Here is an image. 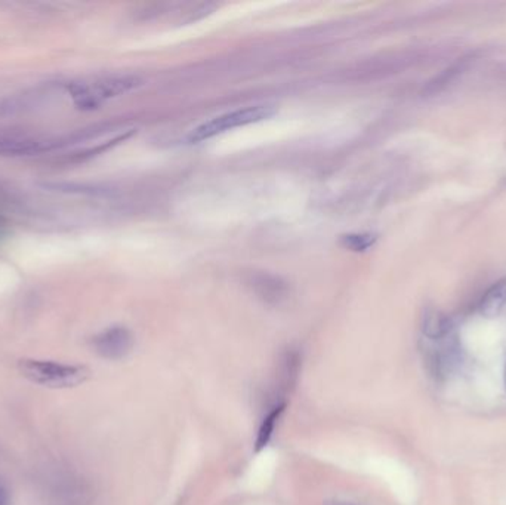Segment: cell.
Returning <instances> with one entry per match:
<instances>
[{"label":"cell","mask_w":506,"mask_h":505,"mask_svg":"<svg viewBox=\"0 0 506 505\" xmlns=\"http://www.w3.org/2000/svg\"><path fill=\"white\" fill-rule=\"evenodd\" d=\"M142 79L135 74L102 76L87 81H74L62 85L73 104L85 111L97 110L104 102L122 97L142 86Z\"/></svg>","instance_id":"6da1fadb"},{"label":"cell","mask_w":506,"mask_h":505,"mask_svg":"<svg viewBox=\"0 0 506 505\" xmlns=\"http://www.w3.org/2000/svg\"><path fill=\"white\" fill-rule=\"evenodd\" d=\"M18 371L24 378L48 388H73L87 381L90 371L82 365H66L48 360H20Z\"/></svg>","instance_id":"7a4b0ae2"},{"label":"cell","mask_w":506,"mask_h":505,"mask_svg":"<svg viewBox=\"0 0 506 505\" xmlns=\"http://www.w3.org/2000/svg\"><path fill=\"white\" fill-rule=\"evenodd\" d=\"M276 113H277L276 106H269V104L249 106V107L239 109L234 111H228V113L216 116V118L202 123L196 129H192L188 137V141L190 142H202L206 139H211L216 135L231 131V129L243 127V126L267 120V119L272 118Z\"/></svg>","instance_id":"3957f363"},{"label":"cell","mask_w":506,"mask_h":505,"mask_svg":"<svg viewBox=\"0 0 506 505\" xmlns=\"http://www.w3.org/2000/svg\"><path fill=\"white\" fill-rule=\"evenodd\" d=\"M71 146L70 135L41 137L22 134H0V156L33 158Z\"/></svg>","instance_id":"277c9868"},{"label":"cell","mask_w":506,"mask_h":505,"mask_svg":"<svg viewBox=\"0 0 506 505\" xmlns=\"http://www.w3.org/2000/svg\"><path fill=\"white\" fill-rule=\"evenodd\" d=\"M95 353L107 360L125 359L134 348V335L125 326H111L92 338Z\"/></svg>","instance_id":"5b68a950"},{"label":"cell","mask_w":506,"mask_h":505,"mask_svg":"<svg viewBox=\"0 0 506 505\" xmlns=\"http://www.w3.org/2000/svg\"><path fill=\"white\" fill-rule=\"evenodd\" d=\"M474 60H475V54H468V55L459 58L458 61L453 62L451 66H449L447 69H444L443 71L434 76L433 79L425 85L422 94L426 97H434L437 94H441L453 82H456L465 71L470 70Z\"/></svg>","instance_id":"8992f818"},{"label":"cell","mask_w":506,"mask_h":505,"mask_svg":"<svg viewBox=\"0 0 506 505\" xmlns=\"http://www.w3.org/2000/svg\"><path fill=\"white\" fill-rule=\"evenodd\" d=\"M421 329L428 341H440L455 333V323L440 310L426 308L422 316Z\"/></svg>","instance_id":"52a82bcc"},{"label":"cell","mask_w":506,"mask_h":505,"mask_svg":"<svg viewBox=\"0 0 506 505\" xmlns=\"http://www.w3.org/2000/svg\"><path fill=\"white\" fill-rule=\"evenodd\" d=\"M302 365L301 353L296 348H288L280 357L279 365V392L281 396L290 393L300 378Z\"/></svg>","instance_id":"ba28073f"},{"label":"cell","mask_w":506,"mask_h":505,"mask_svg":"<svg viewBox=\"0 0 506 505\" xmlns=\"http://www.w3.org/2000/svg\"><path fill=\"white\" fill-rule=\"evenodd\" d=\"M479 313L493 319L500 316L506 310V276L493 283L479 301Z\"/></svg>","instance_id":"9c48e42d"},{"label":"cell","mask_w":506,"mask_h":505,"mask_svg":"<svg viewBox=\"0 0 506 505\" xmlns=\"http://www.w3.org/2000/svg\"><path fill=\"white\" fill-rule=\"evenodd\" d=\"M284 410H286V401H280V400H277L276 403L268 409L261 424H259L258 434L255 438V452H261L269 445L272 436H274L276 427L279 425V421Z\"/></svg>","instance_id":"30bf717a"},{"label":"cell","mask_w":506,"mask_h":505,"mask_svg":"<svg viewBox=\"0 0 506 505\" xmlns=\"http://www.w3.org/2000/svg\"><path fill=\"white\" fill-rule=\"evenodd\" d=\"M252 284H253V289L256 291V293L267 303L277 304L283 300L284 296H286V291H288L286 283H283L277 277L261 275V276H256L252 280Z\"/></svg>","instance_id":"8fae6325"},{"label":"cell","mask_w":506,"mask_h":505,"mask_svg":"<svg viewBox=\"0 0 506 505\" xmlns=\"http://www.w3.org/2000/svg\"><path fill=\"white\" fill-rule=\"evenodd\" d=\"M45 94L46 92H33V94L2 97L0 98V118L17 114L20 111L30 109L34 102Z\"/></svg>","instance_id":"7c38bea8"},{"label":"cell","mask_w":506,"mask_h":505,"mask_svg":"<svg viewBox=\"0 0 506 505\" xmlns=\"http://www.w3.org/2000/svg\"><path fill=\"white\" fill-rule=\"evenodd\" d=\"M374 242L376 237L373 235H348L342 237V244L345 248L356 252L367 251L370 246H373Z\"/></svg>","instance_id":"4fadbf2b"},{"label":"cell","mask_w":506,"mask_h":505,"mask_svg":"<svg viewBox=\"0 0 506 505\" xmlns=\"http://www.w3.org/2000/svg\"><path fill=\"white\" fill-rule=\"evenodd\" d=\"M324 505H357L351 501H345V499H328L324 502Z\"/></svg>","instance_id":"5bb4252c"},{"label":"cell","mask_w":506,"mask_h":505,"mask_svg":"<svg viewBox=\"0 0 506 505\" xmlns=\"http://www.w3.org/2000/svg\"><path fill=\"white\" fill-rule=\"evenodd\" d=\"M6 501H8L6 492L2 487H0V505H6Z\"/></svg>","instance_id":"9a60e30c"},{"label":"cell","mask_w":506,"mask_h":505,"mask_svg":"<svg viewBox=\"0 0 506 505\" xmlns=\"http://www.w3.org/2000/svg\"><path fill=\"white\" fill-rule=\"evenodd\" d=\"M503 382H505V388H506V365H505V375H503Z\"/></svg>","instance_id":"2e32d148"}]
</instances>
